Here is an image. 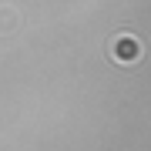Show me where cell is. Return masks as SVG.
Instances as JSON below:
<instances>
[{
	"label": "cell",
	"instance_id": "6da1fadb",
	"mask_svg": "<svg viewBox=\"0 0 151 151\" xmlns=\"http://www.w3.org/2000/svg\"><path fill=\"white\" fill-rule=\"evenodd\" d=\"M111 57L118 60V64H138L141 60V40L134 34H118V37L111 40Z\"/></svg>",
	"mask_w": 151,
	"mask_h": 151
},
{
	"label": "cell",
	"instance_id": "7a4b0ae2",
	"mask_svg": "<svg viewBox=\"0 0 151 151\" xmlns=\"http://www.w3.org/2000/svg\"><path fill=\"white\" fill-rule=\"evenodd\" d=\"M17 24H20V17H17L14 10H0V34H10Z\"/></svg>",
	"mask_w": 151,
	"mask_h": 151
}]
</instances>
